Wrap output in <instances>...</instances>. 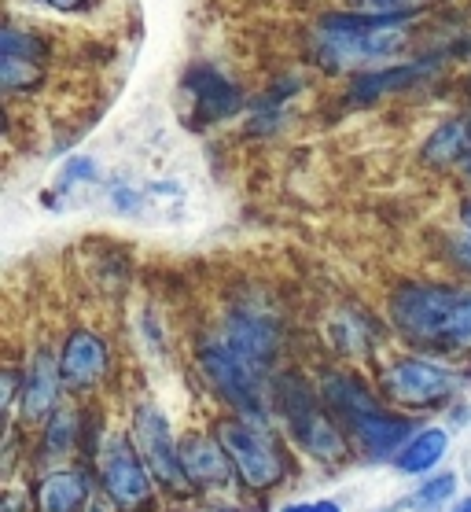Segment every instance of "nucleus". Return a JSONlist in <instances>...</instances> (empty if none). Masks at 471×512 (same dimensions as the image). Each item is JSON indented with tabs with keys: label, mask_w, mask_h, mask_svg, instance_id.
I'll return each instance as SVG.
<instances>
[{
	"label": "nucleus",
	"mask_w": 471,
	"mask_h": 512,
	"mask_svg": "<svg viewBox=\"0 0 471 512\" xmlns=\"http://www.w3.org/2000/svg\"><path fill=\"white\" fill-rule=\"evenodd\" d=\"M181 96L188 104V122L199 129L225 126L232 118H240L251 107V96L229 70H221L210 59H196L192 67L181 74Z\"/></svg>",
	"instance_id": "1a4fd4ad"
},
{
	"label": "nucleus",
	"mask_w": 471,
	"mask_h": 512,
	"mask_svg": "<svg viewBox=\"0 0 471 512\" xmlns=\"http://www.w3.org/2000/svg\"><path fill=\"white\" fill-rule=\"evenodd\" d=\"M59 369L67 391H92L111 369L107 339L89 325H74L59 343Z\"/></svg>",
	"instance_id": "ddd939ff"
},
{
	"label": "nucleus",
	"mask_w": 471,
	"mask_h": 512,
	"mask_svg": "<svg viewBox=\"0 0 471 512\" xmlns=\"http://www.w3.org/2000/svg\"><path fill=\"white\" fill-rule=\"evenodd\" d=\"M218 336L240 350L243 358H251L262 369H269L280 358V347H284V321L276 314L273 299H265V295H240V299H229V306H225Z\"/></svg>",
	"instance_id": "9d476101"
},
{
	"label": "nucleus",
	"mask_w": 471,
	"mask_h": 512,
	"mask_svg": "<svg viewBox=\"0 0 471 512\" xmlns=\"http://www.w3.org/2000/svg\"><path fill=\"white\" fill-rule=\"evenodd\" d=\"M446 258H449V266L457 269V273L471 277V229H464V225H460V233L446 236Z\"/></svg>",
	"instance_id": "a878e982"
},
{
	"label": "nucleus",
	"mask_w": 471,
	"mask_h": 512,
	"mask_svg": "<svg viewBox=\"0 0 471 512\" xmlns=\"http://www.w3.org/2000/svg\"><path fill=\"white\" fill-rule=\"evenodd\" d=\"M328 339H332V347L339 358L346 361H368L376 354L383 339V328L365 314V310H357V306H343V310H335L328 317Z\"/></svg>",
	"instance_id": "dca6fc26"
},
{
	"label": "nucleus",
	"mask_w": 471,
	"mask_h": 512,
	"mask_svg": "<svg viewBox=\"0 0 471 512\" xmlns=\"http://www.w3.org/2000/svg\"><path fill=\"white\" fill-rule=\"evenodd\" d=\"M438 0H346V8L372 15H427Z\"/></svg>",
	"instance_id": "5701e85b"
},
{
	"label": "nucleus",
	"mask_w": 471,
	"mask_h": 512,
	"mask_svg": "<svg viewBox=\"0 0 471 512\" xmlns=\"http://www.w3.org/2000/svg\"><path fill=\"white\" fill-rule=\"evenodd\" d=\"M196 365L210 391H214L236 417L254 420V424H269V417L276 413L269 369H262V365L251 358H243L240 350L232 347V343H225L218 332H214V336H203L196 343Z\"/></svg>",
	"instance_id": "20e7f679"
},
{
	"label": "nucleus",
	"mask_w": 471,
	"mask_h": 512,
	"mask_svg": "<svg viewBox=\"0 0 471 512\" xmlns=\"http://www.w3.org/2000/svg\"><path fill=\"white\" fill-rule=\"evenodd\" d=\"M280 512H343V505L332 498H321V501H299V505H284Z\"/></svg>",
	"instance_id": "cd10ccee"
},
{
	"label": "nucleus",
	"mask_w": 471,
	"mask_h": 512,
	"mask_svg": "<svg viewBox=\"0 0 471 512\" xmlns=\"http://www.w3.org/2000/svg\"><path fill=\"white\" fill-rule=\"evenodd\" d=\"M63 369L59 354L48 347H37L23 369V395H19V413L26 420H48L63 402Z\"/></svg>",
	"instance_id": "4468645a"
},
{
	"label": "nucleus",
	"mask_w": 471,
	"mask_h": 512,
	"mask_svg": "<svg viewBox=\"0 0 471 512\" xmlns=\"http://www.w3.org/2000/svg\"><path fill=\"white\" fill-rule=\"evenodd\" d=\"M460 89H464V104L471 107V70L464 74V85H460Z\"/></svg>",
	"instance_id": "c756f323"
},
{
	"label": "nucleus",
	"mask_w": 471,
	"mask_h": 512,
	"mask_svg": "<svg viewBox=\"0 0 471 512\" xmlns=\"http://www.w3.org/2000/svg\"><path fill=\"white\" fill-rule=\"evenodd\" d=\"M449 512H471V494H468V498H460Z\"/></svg>",
	"instance_id": "7c9ffc66"
},
{
	"label": "nucleus",
	"mask_w": 471,
	"mask_h": 512,
	"mask_svg": "<svg viewBox=\"0 0 471 512\" xmlns=\"http://www.w3.org/2000/svg\"><path fill=\"white\" fill-rule=\"evenodd\" d=\"M26 4L56 15H89L92 8H100V0H26Z\"/></svg>",
	"instance_id": "bb28decb"
},
{
	"label": "nucleus",
	"mask_w": 471,
	"mask_h": 512,
	"mask_svg": "<svg viewBox=\"0 0 471 512\" xmlns=\"http://www.w3.org/2000/svg\"><path fill=\"white\" fill-rule=\"evenodd\" d=\"M471 159V107L453 111V115L438 118L435 126L427 129V137L420 140V163L427 170H460Z\"/></svg>",
	"instance_id": "2eb2a0df"
},
{
	"label": "nucleus",
	"mask_w": 471,
	"mask_h": 512,
	"mask_svg": "<svg viewBox=\"0 0 471 512\" xmlns=\"http://www.w3.org/2000/svg\"><path fill=\"white\" fill-rule=\"evenodd\" d=\"M427 15H372L354 8L321 12L306 34V56L324 74L354 78L361 70L405 59Z\"/></svg>",
	"instance_id": "f257e3e1"
},
{
	"label": "nucleus",
	"mask_w": 471,
	"mask_h": 512,
	"mask_svg": "<svg viewBox=\"0 0 471 512\" xmlns=\"http://www.w3.org/2000/svg\"><path fill=\"white\" fill-rule=\"evenodd\" d=\"M96 181H100V163H96L92 155H70V159H63V166H59L56 181H52V192H59V199H67L70 192L92 188Z\"/></svg>",
	"instance_id": "4be33fe9"
},
{
	"label": "nucleus",
	"mask_w": 471,
	"mask_h": 512,
	"mask_svg": "<svg viewBox=\"0 0 471 512\" xmlns=\"http://www.w3.org/2000/svg\"><path fill=\"white\" fill-rule=\"evenodd\" d=\"M383 398L405 409H442L468 387V373L427 354H398L376 376Z\"/></svg>",
	"instance_id": "423d86ee"
},
{
	"label": "nucleus",
	"mask_w": 471,
	"mask_h": 512,
	"mask_svg": "<svg viewBox=\"0 0 471 512\" xmlns=\"http://www.w3.org/2000/svg\"><path fill=\"white\" fill-rule=\"evenodd\" d=\"M273 398L276 413L288 424V435L310 457H317L324 465H339L350 454V435L332 417V409L324 406L317 384H310L299 373H284L273 380Z\"/></svg>",
	"instance_id": "39448f33"
},
{
	"label": "nucleus",
	"mask_w": 471,
	"mask_h": 512,
	"mask_svg": "<svg viewBox=\"0 0 471 512\" xmlns=\"http://www.w3.org/2000/svg\"><path fill=\"white\" fill-rule=\"evenodd\" d=\"M460 225H464V229H471V199L464 203V210H460Z\"/></svg>",
	"instance_id": "c85d7f7f"
},
{
	"label": "nucleus",
	"mask_w": 471,
	"mask_h": 512,
	"mask_svg": "<svg viewBox=\"0 0 471 512\" xmlns=\"http://www.w3.org/2000/svg\"><path fill=\"white\" fill-rule=\"evenodd\" d=\"M89 479L78 468H56L37 487V509L41 512H81L89 505Z\"/></svg>",
	"instance_id": "a211bd4d"
},
{
	"label": "nucleus",
	"mask_w": 471,
	"mask_h": 512,
	"mask_svg": "<svg viewBox=\"0 0 471 512\" xmlns=\"http://www.w3.org/2000/svg\"><path fill=\"white\" fill-rule=\"evenodd\" d=\"M218 439L229 454L236 476L251 490H273L288 476V461L284 450L273 439L269 424H254V420L229 417L218 424Z\"/></svg>",
	"instance_id": "0eeeda50"
},
{
	"label": "nucleus",
	"mask_w": 471,
	"mask_h": 512,
	"mask_svg": "<svg viewBox=\"0 0 471 512\" xmlns=\"http://www.w3.org/2000/svg\"><path fill=\"white\" fill-rule=\"evenodd\" d=\"M391 328L420 350H471V288L409 280L387 299Z\"/></svg>",
	"instance_id": "f03ea898"
},
{
	"label": "nucleus",
	"mask_w": 471,
	"mask_h": 512,
	"mask_svg": "<svg viewBox=\"0 0 471 512\" xmlns=\"http://www.w3.org/2000/svg\"><path fill=\"white\" fill-rule=\"evenodd\" d=\"M460 177H464V181H468V185H471V159H468V163H464V166H460Z\"/></svg>",
	"instance_id": "2f4dec72"
},
{
	"label": "nucleus",
	"mask_w": 471,
	"mask_h": 512,
	"mask_svg": "<svg viewBox=\"0 0 471 512\" xmlns=\"http://www.w3.org/2000/svg\"><path fill=\"white\" fill-rule=\"evenodd\" d=\"M151 468L144 465L133 435H107L100 446V487L107 501L122 512L151 509L155 498V483H151Z\"/></svg>",
	"instance_id": "9b49d317"
},
{
	"label": "nucleus",
	"mask_w": 471,
	"mask_h": 512,
	"mask_svg": "<svg viewBox=\"0 0 471 512\" xmlns=\"http://www.w3.org/2000/svg\"><path fill=\"white\" fill-rule=\"evenodd\" d=\"M317 391H321L324 406L332 409V417L350 435V443H357L365 454L394 461V454L416 435L413 417H402L383 406L380 391H372L350 369H324L317 376Z\"/></svg>",
	"instance_id": "7ed1b4c3"
},
{
	"label": "nucleus",
	"mask_w": 471,
	"mask_h": 512,
	"mask_svg": "<svg viewBox=\"0 0 471 512\" xmlns=\"http://www.w3.org/2000/svg\"><path fill=\"white\" fill-rule=\"evenodd\" d=\"M184 454V472H188V483H196L203 490L225 487L232 479V461L225 454L221 439H207V435H188L181 443Z\"/></svg>",
	"instance_id": "f3484780"
},
{
	"label": "nucleus",
	"mask_w": 471,
	"mask_h": 512,
	"mask_svg": "<svg viewBox=\"0 0 471 512\" xmlns=\"http://www.w3.org/2000/svg\"><path fill=\"white\" fill-rule=\"evenodd\" d=\"M460 479L457 472H442V476H431L427 483H420L413 494L416 509H435V505H442V501H449L453 494H457Z\"/></svg>",
	"instance_id": "b1692460"
},
{
	"label": "nucleus",
	"mask_w": 471,
	"mask_h": 512,
	"mask_svg": "<svg viewBox=\"0 0 471 512\" xmlns=\"http://www.w3.org/2000/svg\"><path fill=\"white\" fill-rule=\"evenodd\" d=\"M129 435H133V443H137L144 465L151 468V476L159 479L162 487H170V490L188 487L181 443H177V435H173V428H170V417H166L155 402L140 398L137 406H133V428H129Z\"/></svg>",
	"instance_id": "f8f14e48"
},
{
	"label": "nucleus",
	"mask_w": 471,
	"mask_h": 512,
	"mask_svg": "<svg viewBox=\"0 0 471 512\" xmlns=\"http://www.w3.org/2000/svg\"><path fill=\"white\" fill-rule=\"evenodd\" d=\"M449 454V431L446 428H420L409 443L394 454V468L405 476H424L435 465H442V457Z\"/></svg>",
	"instance_id": "6ab92c4d"
},
{
	"label": "nucleus",
	"mask_w": 471,
	"mask_h": 512,
	"mask_svg": "<svg viewBox=\"0 0 471 512\" xmlns=\"http://www.w3.org/2000/svg\"><path fill=\"white\" fill-rule=\"evenodd\" d=\"M48 82V63L37 59H19V56H0V89L8 100H30L34 93H41Z\"/></svg>",
	"instance_id": "aec40b11"
},
{
	"label": "nucleus",
	"mask_w": 471,
	"mask_h": 512,
	"mask_svg": "<svg viewBox=\"0 0 471 512\" xmlns=\"http://www.w3.org/2000/svg\"><path fill=\"white\" fill-rule=\"evenodd\" d=\"M41 424H45V431H41V450H45V457H63L74 450L78 431H81L78 409L59 406L56 413H52L48 420H41Z\"/></svg>",
	"instance_id": "412c9836"
},
{
	"label": "nucleus",
	"mask_w": 471,
	"mask_h": 512,
	"mask_svg": "<svg viewBox=\"0 0 471 512\" xmlns=\"http://www.w3.org/2000/svg\"><path fill=\"white\" fill-rule=\"evenodd\" d=\"M107 203H111V210L122 214V218H137L140 210L148 207V196H144V188L129 185V181H111V185H107Z\"/></svg>",
	"instance_id": "393cba45"
},
{
	"label": "nucleus",
	"mask_w": 471,
	"mask_h": 512,
	"mask_svg": "<svg viewBox=\"0 0 471 512\" xmlns=\"http://www.w3.org/2000/svg\"><path fill=\"white\" fill-rule=\"evenodd\" d=\"M457 52H464V48H435V52H420V56L387 63V67L361 70V74H354V78L346 82V104L376 107V104H383V100H391V96L416 93L420 85L438 78Z\"/></svg>",
	"instance_id": "6e6552de"
}]
</instances>
